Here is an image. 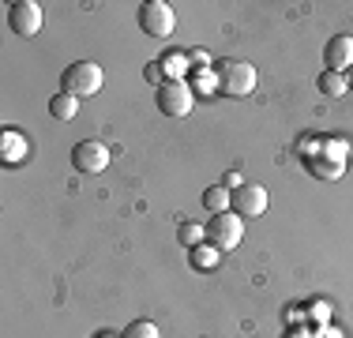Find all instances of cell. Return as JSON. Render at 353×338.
Here are the masks:
<instances>
[{"instance_id": "cell-1", "label": "cell", "mask_w": 353, "mask_h": 338, "mask_svg": "<svg viewBox=\"0 0 353 338\" xmlns=\"http://www.w3.org/2000/svg\"><path fill=\"white\" fill-rule=\"evenodd\" d=\"M102 83H105V72H102V64H94V61H75L61 72V87L68 90L72 98H94L98 90H102Z\"/></svg>"}, {"instance_id": "cell-2", "label": "cell", "mask_w": 353, "mask_h": 338, "mask_svg": "<svg viewBox=\"0 0 353 338\" xmlns=\"http://www.w3.org/2000/svg\"><path fill=\"white\" fill-rule=\"evenodd\" d=\"M214 79H218V90H222L225 98H248L252 90H256V68L248 61H222L214 68Z\"/></svg>"}, {"instance_id": "cell-3", "label": "cell", "mask_w": 353, "mask_h": 338, "mask_svg": "<svg viewBox=\"0 0 353 338\" xmlns=\"http://www.w3.org/2000/svg\"><path fill=\"white\" fill-rule=\"evenodd\" d=\"M207 233V244L218 252H233L241 241H245V218L233 215V210H225V215H211V222L203 226Z\"/></svg>"}, {"instance_id": "cell-4", "label": "cell", "mask_w": 353, "mask_h": 338, "mask_svg": "<svg viewBox=\"0 0 353 338\" xmlns=\"http://www.w3.org/2000/svg\"><path fill=\"white\" fill-rule=\"evenodd\" d=\"M192 106H196V90H192V83L184 79H165L162 87H158V109H162L165 117H188Z\"/></svg>"}, {"instance_id": "cell-5", "label": "cell", "mask_w": 353, "mask_h": 338, "mask_svg": "<svg viewBox=\"0 0 353 338\" xmlns=\"http://www.w3.org/2000/svg\"><path fill=\"white\" fill-rule=\"evenodd\" d=\"M139 27H143V34H150V38H173L176 12L165 0H147V4L139 8Z\"/></svg>"}, {"instance_id": "cell-6", "label": "cell", "mask_w": 353, "mask_h": 338, "mask_svg": "<svg viewBox=\"0 0 353 338\" xmlns=\"http://www.w3.org/2000/svg\"><path fill=\"white\" fill-rule=\"evenodd\" d=\"M8 27L19 38H34L41 30V4L38 0H19V4L8 8Z\"/></svg>"}, {"instance_id": "cell-7", "label": "cell", "mask_w": 353, "mask_h": 338, "mask_svg": "<svg viewBox=\"0 0 353 338\" xmlns=\"http://www.w3.org/2000/svg\"><path fill=\"white\" fill-rule=\"evenodd\" d=\"M109 147L105 143H98V139H83V143H75L72 147V166L79 169V173H102V169L109 166Z\"/></svg>"}, {"instance_id": "cell-8", "label": "cell", "mask_w": 353, "mask_h": 338, "mask_svg": "<svg viewBox=\"0 0 353 338\" xmlns=\"http://www.w3.org/2000/svg\"><path fill=\"white\" fill-rule=\"evenodd\" d=\"M267 210V188L263 184H241L233 192V215L241 218H259Z\"/></svg>"}, {"instance_id": "cell-9", "label": "cell", "mask_w": 353, "mask_h": 338, "mask_svg": "<svg viewBox=\"0 0 353 338\" xmlns=\"http://www.w3.org/2000/svg\"><path fill=\"white\" fill-rule=\"evenodd\" d=\"M323 61H327V72H339V75L350 72L353 68V38L350 34H334V38L327 41Z\"/></svg>"}, {"instance_id": "cell-10", "label": "cell", "mask_w": 353, "mask_h": 338, "mask_svg": "<svg viewBox=\"0 0 353 338\" xmlns=\"http://www.w3.org/2000/svg\"><path fill=\"white\" fill-rule=\"evenodd\" d=\"M27 155H30V147H27V139H23V132H15V128L0 132V162L19 166V162H27Z\"/></svg>"}, {"instance_id": "cell-11", "label": "cell", "mask_w": 353, "mask_h": 338, "mask_svg": "<svg viewBox=\"0 0 353 338\" xmlns=\"http://www.w3.org/2000/svg\"><path fill=\"white\" fill-rule=\"evenodd\" d=\"M308 173L316 177V181H339L342 173H346V162H334V158H323V155H312L305 158Z\"/></svg>"}, {"instance_id": "cell-12", "label": "cell", "mask_w": 353, "mask_h": 338, "mask_svg": "<svg viewBox=\"0 0 353 338\" xmlns=\"http://www.w3.org/2000/svg\"><path fill=\"white\" fill-rule=\"evenodd\" d=\"M316 87H319V95H323V98H346L350 79H346V75H339V72H323L316 79Z\"/></svg>"}, {"instance_id": "cell-13", "label": "cell", "mask_w": 353, "mask_h": 338, "mask_svg": "<svg viewBox=\"0 0 353 338\" xmlns=\"http://www.w3.org/2000/svg\"><path fill=\"white\" fill-rule=\"evenodd\" d=\"M203 207L211 210V215H225V210L233 207V192L225 188V184H214V188L203 192Z\"/></svg>"}, {"instance_id": "cell-14", "label": "cell", "mask_w": 353, "mask_h": 338, "mask_svg": "<svg viewBox=\"0 0 353 338\" xmlns=\"http://www.w3.org/2000/svg\"><path fill=\"white\" fill-rule=\"evenodd\" d=\"M49 113H53L57 121H75V113H79V98H72L68 90H61V95L49 98Z\"/></svg>"}, {"instance_id": "cell-15", "label": "cell", "mask_w": 353, "mask_h": 338, "mask_svg": "<svg viewBox=\"0 0 353 338\" xmlns=\"http://www.w3.org/2000/svg\"><path fill=\"white\" fill-rule=\"evenodd\" d=\"M218 256H222V252L218 248H211V244H196V248H188V259H192V267L196 270H214L218 267Z\"/></svg>"}, {"instance_id": "cell-16", "label": "cell", "mask_w": 353, "mask_h": 338, "mask_svg": "<svg viewBox=\"0 0 353 338\" xmlns=\"http://www.w3.org/2000/svg\"><path fill=\"white\" fill-rule=\"evenodd\" d=\"M158 64H162L165 79H184V72H188V57L173 53V49H170V53H162V61H158Z\"/></svg>"}, {"instance_id": "cell-17", "label": "cell", "mask_w": 353, "mask_h": 338, "mask_svg": "<svg viewBox=\"0 0 353 338\" xmlns=\"http://www.w3.org/2000/svg\"><path fill=\"white\" fill-rule=\"evenodd\" d=\"M121 338H162V335H158V327L150 324V319H132L121 331Z\"/></svg>"}, {"instance_id": "cell-18", "label": "cell", "mask_w": 353, "mask_h": 338, "mask_svg": "<svg viewBox=\"0 0 353 338\" xmlns=\"http://www.w3.org/2000/svg\"><path fill=\"white\" fill-rule=\"evenodd\" d=\"M176 237H181V244L184 248H196V244H203V226H196V222H184L181 230H176Z\"/></svg>"}, {"instance_id": "cell-19", "label": "cell", "mask_w": 353, "mask_h": 338, "mask_svg": "<svg viewBox=\"0 0 353 338\" xmlns=\"http://www.w3.org/2000/svg\"><path fill=\"white\" fill-rule=\"evenodd\" d=\"M218 79H214V68H207V72H196V79H192V90L196 95H207V90H214Z\"/></svg>"}, {"instance_id": "cell-20", "label": "cell", "mask_w": 353, "mask_h": 338, "mask_svg": "<svg viewBox=\"0 0 353 338\" xmlns=\"http://www.w3.org/2000/svg\"><path fill=\"white\" fill-rule=\"evenodd\" d=\"M147 79H150V83H158V87L165 83V79H162V64H158V61H150V64H147Z\"/></svg>"}, {"instance_id": "cell-21", "label": "cell", "mask_w": 353, "mask_h": 338, "mask_svg": "<svg viewBox=\"0 0 353 338\" xmlns=\"http://www.w3.org/2000/svg\"><path fill=\"white\" fill-rule=\"evenodd\" d=\"M222 184H225V188H230V192H237V188H241V184H245V181H241V173H225V177H222Z\"/></svg>"}, {"instance_id": "cell-22", "label": "cell", "mask_w": 353, "mask_h": 338, "mask_svg": "<svg viewBox=\"0 0 353 338\" xmlns=\"http://www.w3.org/2000/svg\"><path fill=\"white\" fill-rule=\"evenodd\" d=\"M188 61H192V64H203V68H207V64H211V57H207L203 49H192V53H188Z\"/></svg>"}, {"instance_id": "cell-23", "label": "cell", "mask_w": 353, "mask_h": 338, "mask_svg": "<svg viewBox=\"0 0 353 338\" xmlns=\"http://www.w3.org/2000/svg\"><path fill=\"white\" fill-rule=\"evenodd\" d=\"M346 79H350V90H353V68H350V72H346Z\"/></svg>"}, {"instance_id": "cell-24", "label": "cell", "mask_w": 353, "mask_h": 338, "mask_svg": "<svg viewBox=\"0 0 353 338\" xmlns=\"http://www.w3.org/2000/svg\"><path fill=\"white\" fill-rule=\"evenodd\" d=\"M102 338H113V335H102Z\"/></svg>"}]
</instances>
